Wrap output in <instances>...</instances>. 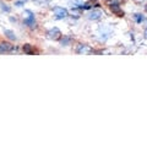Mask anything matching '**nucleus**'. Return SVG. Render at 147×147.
I'll return each mask as SVG.
<instances>
[{"mask_svg":"<svg viewBox=\"0 0 147 147\" xmlns=\"http://www.w3.org/2000/svg\"><path fill=\"white\" fill-rule=\"evenodd\" d=\"M25 25L26 26H28L30 28H36L37 27V22L34 20V15H33V12H32L31 10H26L25 11Z\"/></svg>","mask_w":147,"mask_h":147,"instance_id":"1","label":"nucleus"},{"mask_svg":"<svg viewBox=\"0 0 147 147\" xmlns=\"http://www.w3.org/2000/svg\"><path fill=\"white\" fill-rule=\"evenodd\" d=\"M61 31L57 28V27H53V28H50L48 32H47V38L50 39V40H59L61 38Z\"/></svg>","mask_w":147,"mask_h":147,"instance_id":"2","label":"nucleus"},{"mask_svg":"<svg viewBox=\"0 0 147 147\" xmlns=\"http://www.w3.org/2000/svg\"><path fill=\"white\" fill-rule=\"evenodd\" d=\"M53 12H54L55 18H58V20H63V18H65L67 16V10L60 6H55L53 9Z\"/></svg>","mask_w":147,"mask_h":147,"instance_id":"3","label":"nucleus"},{"mask_svg":"<svg viewBox=\"0 0 147 147\" xmlns=\"http://www.w3.org/2000/svg\"><path fill=\"white\" fill-rule=\"evenodd\" d=\"M13 49H15V47H13V44H11L10 42H1L0 43V53H3V54L11 53Z\"/></svg>","mask_w":147,"mask_h":147,"instance_id":"4","label":"nucleus"},{"mask_svg":"<svg viewBox=\"0 0 147 147\" xmlns=\"http://www.w3.org/2000/svg\"><path fill=\"white\" fill-rule=\"evenodd\" d=\"M76 53L77 54H91L92 48L88 44H79L76 48Z\"/></svg>","mask_w":147,"mask_h":147,"instance_id":"5","label":"nucleus"},{"mask_svg":"<svg viewBox=\"0 0 147 147\" xmlns=\"http://www.w3.org/2000/svg\"><path fill=\"white\" fill-rule=\"evenodd\" d=\"M102 15H103L102 10H99V9H94V10H92V11L90 12L88 18H90V20L96 21V20H99V18L102 17Z\"/></svg>","mask_w":147,"mask_h":147,"instance_id":"6","label":"nucleus"},{"mask_svg":"<svg viewBox=\"0 0 147 147\" xmlns=\"http://www.w3.org/2000/svg\"><path fill=\"white\" fill-rule=\"evenodd\" d=\"M110 10H112L113 13H115V15L119 16V17H123L124 16V11L120 9V6L117 5V4H112V5H110Z\"/></svg>","mask_w":147,"mask_h":147,"instance_id":"7","label":"nucleus"},{"mask_svg":"<svg viewBox=\"0 0 147 147\" xmlns=\"http://www.w3.org/2000/svg\"><path fill=\"white\" fill-rule=\"evenodd\" d=\"M24 52H25V54H33L34 48L32 47L30 43H26V44H24Z\"/></svg>","mask_w":147,"mask_h":147,"instance_id":"8","label":"nucleus"},{"mask_svg":"<svg viewBox=\"0 0 147 147\" xmlns=\"http://www.w3.org/2000/svg\"><path fill=\"white\" fill-rule=\"evenodd\" d=\"M4 33H5V36L7 37V38H10L11 40H15V39H16V36L13 34V32L10 31V30H5V32H4Z\"/></svg>","mask_w":147,"mask_h":147,"instance_id":"9","label":"nucleus"},{"mask_svg":"<svg viewBox=\"0 0 147 147\" xmlns=\"http://www.w3.org/2000/svg\"><path fill=\"white\" fill-rule=\"evenodd\" d=\"M70 42H71V39L67 38V37H65V38H64L60 43H61V45H69V43H70Z\"/></svg>","mask_w":147,"mask_h":147,"instance_id":"10","label":"nucleus"},{"mask_svg":"<svg viewBox=\"0 0 147 147\" xmlns=\"http://www.w3.org/2000/svg\"><path fill=\"white\" fill-rule=\"evenodd\" d=\"M135 18H136V21H137V22H142V21L145 20V17L142 16V15H140V13H136V15H135Z\"/></svg>","mask_w":147,"mask_h":147,"instance_id":"11","label":"nucleus"},{"mask_svg":"<svg viewBox=\"0 0 147 147\" xmlns=\"http://www.w3.org/2000/svg\"><path fill=\"white\" fill-rule=\"evenodd\" d=\"M1 9L4 11H6V12H10V7L9 6H5V5H1Z\"/></svg>","mask_w":147,"mask_h":147,"instance_id":"12","label":"nucleus"},{"mask_svg":"<svg viewBox=\"0 0 147 147\" xmlns=\"http://www.w3.org/2000/svg\"><path fill=\"white\" fill-rule=\"evenodd\" d=\"M22 4H24V1H17L16 3V6H22Z\"/></svg>","mask_w":147,"mask_h":147,"instance_id":"13","label":"nucleus"},{"mask_svg":"<svg viewBox=\"0 0 147 147\" xmlns=\"http://www.w3.org/2000/svg\"><path fill=\"white\" fill-rule=\"evenodd\" d=\"M34 1H37V3H43L44 0H34Z\"/></svg>","mask_w":147,"mask_h":147,"instance_id":"14","label":"nucleus"},{"mask_svg":"<svg viewBox=\"0 0 147 147\" xmlns=\"http://www.w3.org/2000/svg\"><path fill=\"white\" fill-rule=\"evenodd\" d=\"M145 36H146V38H147V30L145 31Z\"/></svg>","mask_w":147,"mask_h":147,"instance_id":"15","label":"nucleus"},{"mask_svg":"<svg viewBox=\"0 0 147 147\" xmlns=\"http://www.w3.org/2000/svg\"><path fill=\"white\" fill-rule=\"evenodd\" d=\"M145 10L147 11V4H146V5H145Z\"/></svg>","mask_w":147,"mask_h":147,"instance_id":"16","label":"nucleus"}]
</instances>
